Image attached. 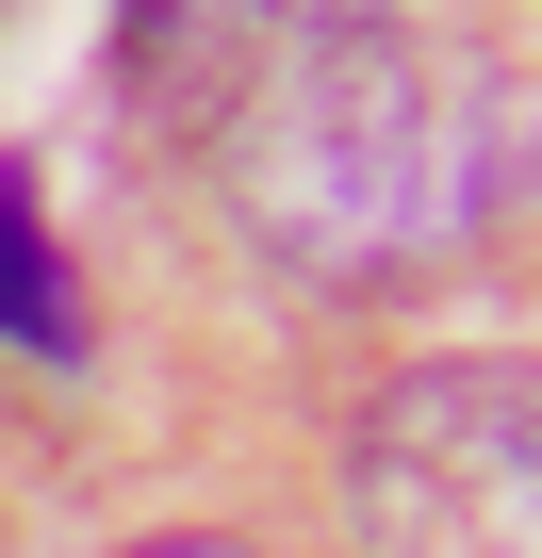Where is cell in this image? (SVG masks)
Returning a JSON list of instances; mask_svg holds the SVG:
<instances>
[{
  "instance_id": "obj_2",
  "label": "cell",
  "mask_w": 542,
  "mask_h": 558,
  "mask_svg": "<svg viewBox=\"0 0 542 558\" xmlns=\"http://www.w3.org/2000/svg\"><path fill=\"white\" fill-rule=\"evenodd\" d=\"M346 525L362 558H542V378L493 362H411L346 427Z\"/></svg>"
},
{
  "instance_id": "obj_1",
  "label": "cell",
  "mask_w": 542,
  "mask_h": 558,
  "mask_svg": "<svg viewBox=\"0 0 542 558\" xmlns=\"http://www.w3.org/2000/svg\"><path fill=\"white\" fill-rule=\"evenodd\" d=\"M214 165V197L280 246L297 279H362L427 230V165H444V83L411 50H346V34H263L214 116L181 132Z\"/></svg>"
},
{
  "instance_id": "obj_4",
  "label": "cell",
  "mask_w": 542,
  "mask_h": 558,
  "mask_svg": "<svg viewBox=\"0 0 542 558\" xmlns=\"http://www.w3.org/2000/svg\"><path fill=\"white\" fill-rule=\"evenodd\" d=\"M263 34H346V50H395V17L411 0H246Z\"/></svg>"
},
{
  "instance_id": "obj_5",
  "label": "cell",
  "mask_w": 542,
  "mask_h": 558,
  "mask_svg": "<svg viewBox=\"0 0 542 558\" xmlns=\"http://www.w3.org/2000/svg\"><path fill=\"white\" fill-rule=\"evenodd\" d=\"M132 558H246V542H132Z\"/></svg>"
},
{
  "instance_id": "obj_3",
  "label": "cell",
  "mask_w": 542,
  "mask_h": 558,
  "mask_svg": "<svg viewBox=\"0 0 542 558\" xmlns=\"http://www.w3.org/2000/svg\"><path fill=\"white\" fill-rule=\"evenodd\" d=\"M0 345H34V362H67V345H83L67 246H50V214H34V165H0Z\"/></svg>"
}]
</instances>
